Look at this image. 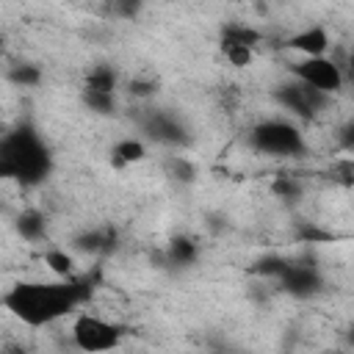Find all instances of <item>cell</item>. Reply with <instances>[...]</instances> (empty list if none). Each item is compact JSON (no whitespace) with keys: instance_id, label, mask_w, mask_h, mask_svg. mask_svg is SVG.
<instances>
[{"instance_id":"10","label":"cell","mask_w":354,"mask_h":354,"mask_svg":"<svg viewBox=\"0 0 354 354\" xmlns=\"http://www.w3.org/2000/svg\"><path fill=\"white\" fill-rule=\"evenodd\" d=\"M288 47L296 50L301 58H324L326 50L332 47V41H329V33L324 25H310V28L293 33L288 39Z\"/></svg>"},{"instance_id":"20","label":"cell","mask_w":354,"mask_h":354,"mask_svg":"<svg viewBox=\"0 0 354 354\" xmlns=\"http://www.w3.org/2000/svg\"><path fill=\"white\" fill-rule=\"evenodd\" d=\"M288 266H290V257H282V254H266V257H260V260L252 266V271L277 282V279L288 271Z\"/></svg>"},{"instance_id":"19","label":"cell","mask_w":354,"mask_h":354,"mask_svg":"<svg viewBox=\"0 0 354 354\" xmlns=\"http://www.w3.org/2000/svg\"><path fill=\"white\" fill-rule=\"evenodd\" d=\"M6 77H8V83H14V86H22V88H30V86H39L41 83V69L36 66V64H14L8 72H6Z\"/></svg>"},{"instance_id":"5","label":"cell","mask_w":354,"mask_h":354,"mask_svg":"<svg viewBox=\"0 0 354 354\" xmlns=\"http://www.w3.org/2000/svg\"><path fill=\"white\" fill-rule=\"evenodd\" d=\"M271 97H274V102H277L282 111H288V113L296 116V119H315V116L324 113V111L329 108V102H332L329 94L313 88V86H307V83H301V80L279 83V86L271 91Z\"/></svg>"},{"instance_id":"1","label":"cell","mask_w":354,"mask_h":354,"mask_svg":"<svg viewBox=\"0 0 354 354\" xmlns=\"http://www.w3.org/2000/svg\"><path fill=\"white\" fill-rule=\"evenodd\" d=\"M91 290L94 285L88 277L55 282H17L11 290H6L3 307L25 326L39 329L75 313L83 301H88Z\"/></svg>"},{"instance_id":"15","label":"cell","mask_w":354,"mask_h":354,"mask_svg":"<svg viewBox=\"0 0 354 354\" xmlns=\"http://www.w3.org/2000/svg\"><path fill=\"white\" fill-rule=\"evenodd\" d=\"M144 155H147V147H144V141H138V138H122V141H116L113 149H111L113 166L138 163V160H144Z\"/></svg>"},{"instance_id":"7","label":"cell","mask_w":354,"mask_h":354,"mask_svg":"<svg viewBox=\"0 0 354 354\" xmlns=\"http://www.w3.org/2000/svg\"><path fill=\"white\" fill-rule=\"evenodd\" d=\"M141 130L147 138L163 144V147H174V149H183L191 144V133L185 127V122L166 111V108H147V113L141 116Z\"/></svg>"},{"instance_id":"25","label":"cell","mask_w":354,"mask_h":354,"mask_svg":"<svg viewBox=\"0 0 354 354\" xmlns=\"http://www.w3.org/2000/svg\"><path fill=\"white\" fill-rule=\"evenodd\" d=\"M337 141H340V149H343V152L354 155V119H351V122H346V124L340 127Z\"/></svg>"},{"instance_id":"2","label":"cell","mask_w":354,"mask_h":354,"mask_svg":"<svg viewBox=\"0 0 354 354\" xmlns=\"http://www.w3.org/2000/svg\"><path fill=\"white\" fill-rule=\"evenodd\" d=\"M53 171V152L30 122H19L0 138V177L25 188L44 183Z\"/></svg>"},{"instance_id":"22","label":"cell","mask_w":354,"mask_h":354,"mask_svg":"<svg viewBox=\"0 0 354 354\" xmlns=\"http://www.w3.org/2000/svg\"><path fill=\"white\" fill-rule=\"evenodd\" d=\"M127 91H130L133 97H138V100H149V97L158 91V83H155L152 77H133V80L127 83Z\"/></svg>"},{"instance_id":"13","label":"cell","mask_w":354,"mask_h":354,"mask_svg":"<svg viewBox=\"0 0 354 354\" xmlns=\"http://www.w3.org/2000/svg\"><path fill=\"white\" fill-rule=\"evenodd\" d=\"M196 254H199V246H196V241L188 238V235H174V238L166 243V252H163L166 263L174 266V268H188V266H194V263H196Z\"/></svg>"},{"instance_id":"11","label":"cell","mask_w":354,"mask_h":354,"mask_svg":"<svg viewBox=\"0 0 354 354\" xmlns=\"http://www.w3.org/2000/svg\"><path fill=\"white\" fill-rule=\"evenodd\" d=\"M260 30L243 22H227L221 28V50L227 47H243V50H254L260 44Z\"/></svg>"},{"instance_id":"4","label":"cell","mask_w":354,"mask_h":354,"mask_svg":"<svg viewBox=\"0 0 354 354\" xmlns=\"http://www.w3.org/2000/svg\"><path fill=\"white\" fill-rule=\"evenodd\" d=\"M127 329L116 321L91 315V313H80L72 324V343L83 351V354H105L122 346Z\"/></svg>"},{"instance_id":"21","label":"cell","mask_w":354,"mask_h":354,"mask_svg":"<svg viewBox=\"0 0 354 354\" xmlns=\"http://www.w3.org/2000/svg\"><path fill=\"white\" fill-rule=\"evenodd\" d=\"M271 188H274V194H277L279 199H285V202H296V199L301 196V183H299L296 177H288V174H279Z\"/></svg>"},{"instance_id":"26","label":"cell","mask_w":354,"mask_h":354,"mask_svg":"<svg viewBox=\"0 0 354 354\" xmlns=\"http://www.w3.org/2000/svg\"><path fill=\"white\" fill-rule=\"evenodd\" d=\"M329 238H332L329 232H321V230H315L310 224H304L299 230V241H304V243H318V241H329Z\"/></svg>"},{"instance_id":"3","label":"cell","mask_w":354,"mask_h":354,"mask_svg":"<svg viewBox=\"0 0 354 354\" xmlns=\"http://www.w3.org/2000/svg\"><path fill=\"white\" fill-rule=\"evenodd\" d=\"M249 147L268 158H299L307 149L304 133L290 119H263L249 130Z\"/></svg>"},{"instance_id":"9","label":"cell","mask_w":354,"mask_h":354,"mask_svg":"<svg viewBox=\"0 0 354 354\" xmlns=\"http://www.w3.org/2000/svg\"><path fill=\"white\" fill-rule=\"evenodd\" d=\"M116 246H119V232L111 224L83 230L72 238V249L80 254H91V257H105V254L116 252Z\"/></svg>"},{"instance_id":"14","label":"cell","mask_w":354,"mask_h":354,"mask_svg":"<svg viewBox=\"0 0 354 354\" xmlns=\"http://www.w3.org/2000/svg\"><path fill=\"white\" fill-rule=\"evenodd\" d=\"M163 171H166V177L174 180L177 185H191V183L196 180V166H194V160H188L185 155H177V152L163 160Z\"/></svg>"},{"instance_id":"24","label":"cell","mask_w":354,"mask_h":354,"mask_svg":"<svg viewBox=\"0 0 354 354\" xmlns=\"http://www.w3.org/2000/svg\"><path fill=\"white\" fill-rule=\"evenodd\" d=\"M111 11H113L116 17H122V19H133V17H138L141 3H136V0H119V3L111 6Z\"/></svg>"},{"instance_id":"18","label":"cell","mask_w":354,"mask_h":354,"mask_svg":"<svg viewBox=\"0 0 354 354\" xmlns=\"http://www.w3.org/2000/svg\"><path fill=\"white\" fill-rule=\"evenodd\" d=\"M44 266L58 277V279H75V260L64 249H47L44 252Z\"/></svg>"},{"instance_id":"27","label":"cell","mask_w":354,"mask_h":354,"mask_svg":"<svg viewBox=\"0 0 354 354\" xmlns=\"http://www.w3.org/2000/svg\"><path fill=\"white\" fill-rule=\"evenodd\" d=\"M346 343H348V348L354 351V324H351V326L346 329Z\"/></svg>"},{"instance_id":"12","label":"cell","mask_w":354,"mask_h":354,"mask_svg":"<svg viewBox=\"0 0 354 354\" xmlns=\"http://www.w3.org/2000/svg\"><path fill=\"white\" fill-rule=\"evenodd\" d=\"M14 227H17L19 238L28 241V243H39V241L47 238V216L41 210H36V207L22 210L17 216V221H14Z\"/></svg>"},{"instance_id":"8","label":"cell","mask_w":354,"mask_h":354,"mask_svg":"<svg viewBox=\"0 0 354 354\" xmlns=\"http://www.w3.org/2000/svg\"><path fill=\"white\" fill-rule=\"evenodd\" d=\"M277 288L293 299H313L324 293V274L310 257H299L290 260L288 271L277 279Z\"/></svg>"},{"instance_id":"17","label":"cell","mask_w":354,"mask_h":354,"mask_svg":"<svg viewBox=\"0 0 354 354\" xmlns=\"http://www.w3.org/2000/svg\"><path fill=\"white\" fill-rule=\"evenodd\" d=\"M80 100H83V105H86L91 113H97V116H111V113H116V94L97 91V88H86V86H83Z\"/></svg>"},{"instance_id":"23","label":"cell","mask_w":354,"mask_h":354,"mask_svg":"<svg viewBox=\"0 0 354 354\" xmlns=\"http://www.w3.org/2000/svg\"><path fill=\"white\" fill-rule=\"evenodd\" d=\"M224 53V58L232 64V66H249V61H252V55H254V50H243V47H227V50H221Z\"/></svg>"},{"instance_id":"29","label":"cell","mask_w":354,"mask_h":354,"mask_svg":"<svg viewBox=\"0 0 354 354\" xmlns=\"http://www.w3.org/2000/svg\"><path fill=\"white\" fill-rule=\"evenodd\" d=\"M337 354H354V351H337Z\"/></svg>"},{"instance_id":"6","label":"cell","mask_w":354,"mask_h":354,"mask_svg":"<svg viewBox=\"0 0 354 354\" xmlns=\"http://www.w3.org/2000/svg\"><path fill=\"white\" fill-rule=\"evenodd\" d=\"M290 75L293 80H301L324 94H337L346 83V69L335 61V58H301V61H293L290 64Z\"/></svg>"},{"instance_id":"28","label":"cell","mask_w":354,"mask_h":354,"mask_svg":"<svg viewBox=\"0 0 354 354\" xmlns=\"http://www.w3.org/2000/svg\"><path fill=\"white\" fill-rule=\"evenodd\" d=\"M346 72H348V77L354 80V50H351V55H348V66H346Z\"/></svg>"},{"instance_id":"16","label":"cell","mask_w":354,"mask_h":354,"mask_svg":"<svg viewBox=\"0 0 354 354\" xmlns=\"http://www.w3.org/2000/svg\"><path fill=\"white\" fill-rule=\"evenodd\" d=\"M116 86H119V75L111 64H97L88 69L86 75V88H97V91H108V94H116Z\"/></svg>"}]
</instances>
